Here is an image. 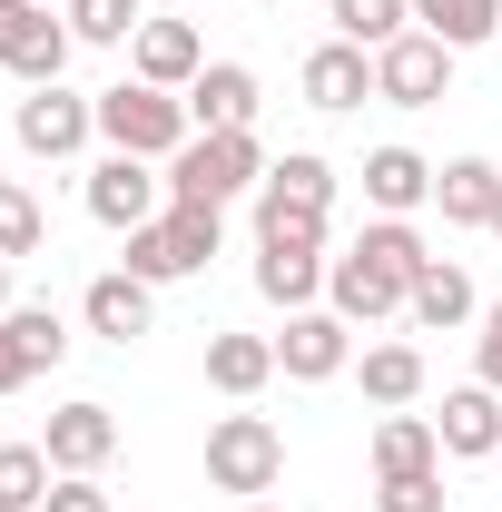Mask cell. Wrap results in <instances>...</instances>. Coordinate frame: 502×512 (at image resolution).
Returning a JSON list of instances; mask_svg holds the SVG:
<instances>
[{"label": "cell", "mask_w": 502, "mask_h": 512, "mask_svg": "<svg viewBox=\"0 0 502 512\" xmlns=\"http://www.w3.org/2000/svg\"><path fill=\"white\" fill-rule=\"evenodd\" d=\"M325 217H256V296L266 306H286V316H306L315 296H325Z\"/></svg>", "instance_id": "obj_2"}, {"label": "cell", "mask_w": 502, "mask_h": 512, "mask_svg": "<svg viewBox=\"0 0 502 512\" xmlns=\"http://www.w3.org/2000/svg\"><path fill=\"white\" fill-rule=\"evenodd\" d=\"M10 306H20V296H10V256H0V316H10Z\"/></svg>", "instance_id": "obj_35"}, {"label": "cell", "mask_w": 502, "mask_h": 512, "mask_svg": "<svg viewBox=\"0 0 502 512\" xmlns=\"http://www.w3.org/2000/svg\"><path fill=\"white\" fill-rule=\"evenodd\" d=\"M60 20H69V40H89V50H119V40L148 30L138 0H60Z\"/></svg>", "instance_id": "obj_28"}, {"label": "cell", "mask_w": 502, "mask_h": 512, "mask_svg": "<svg viewBox=\"0 0 502 512\" xmlns=\"http://www.w3.org/2000/svg\"><path fill=\"white\" fill-rule=\"evenodd\" d=\"M0 69H10L20 89H50L69 69V20L50 0H10V10H0Z\"/></svg>", "instance_id": "obj_7"}, {"label": "cell", "mask_w": 502, "mask_h": 512, "mask_svg": "<svg viewBox=\"0 0 502 512\" xmlns=\"http://www.w3.org/2000/svg\"><path fill=\"white\" fill-rule=\"evenodd\" d=\"M40 453H50L60 473H99V463L119 453V414L79 394V404H60V414H50V434H40Z\"/></svg>", "instance_id": "obj_12"}, {"label": "cell", "mask_w": 502, "mask_h": 512, "mask_svg": "<svg viewBox=\"0 0 502 512\" xmlns=\"http://www.w3.org/2000/svg\"><path fill=\"white\" fill-rule=\"evenodd\" d=\"M247 512H276V503H247Z\"/></svg>", "instance_id": "obj_37"}, {"label": "cell", "mask_w": 502, "mask_h": 512, "mask_svg": "<svg viewBox=\"0 0 502 512\" xmlns=\"http://www.w3.org/2000/svg\"><path fill=\"white\" fill-rule=\"evenodd\" d=\"M188 119L197 128H256V69L247 60H207L188 79Z\"/></svg>", "instance_id": "obj_17"}, {"label": "cell", "mask_w": 502, "mask_h": 512, "mask_svg": "<svg viewBox=\"0 0 502 512\" xmlns=\"http://www.w3.org/2000/svg\"><path fill=\"white\" fill-rule=\"evenodd\" d=\"M266 375H276V335H207V384L217 394H266Z\"/></svg>", "instance_id": "obj_22"}, {"label": "cell", "mask_w": 502, "mask_h": 512, "mask_svg": "<svg viewBox=\"0 0 502 512\" xmlns=\"http://www.w3.org/2000/svg\"><path fill=\"white\" fill-rule=\"evenodd\" d=\"M50 483H60V463L40 444H0V512H40Z\"/></svg>", "instance_id": "obj_29"}, {"label": "cell", "mask_w": 502, "mask_h": 512, "mask_svg": "<svg viewBox=\"0 0 502 512\" xmlns=\"http://www.w3.org/2000/svg\"><path fill=\"white\" fill-rule=\"evenodd\" d=\"M40 512H109V493H99V473H60Z\"/></svg>", "instance_id": "obj_33"}, {"label": "cell", "mask_w": 502, "mask_h": 512, "mask_svg": "<svg viewBox=\"0 0 502 512\" xmlns=\"http://www.w3.org/2000/svg\"><path fill=\"white\" fill-rule=\"evenodd\" d=\"M404 316L424 325V335H453V325H473V316H483V296H473V276H463L453 256H434V266L414 276V296H404Z\"/></svg>", "instance_id": "obj_18"}, {"label": "cell", "mask_w": 502, "mask_h": 512, "mask_svg": "<svg viewBox=\"0 0 502 512\" xmlns=\"http://www.w3.org/2000/svg\"><path fill=\"white\" fill-rule=\"evenodd\" d=\"M0 10H10V0H0Z\"/></svg>", "instance_id": "obj_38"}, {"label": "cell", "mask_w": 502, "mask_h": 512, "mask_svg": "<svg viewBox=\"0 0 502 512\" xmlns=\"http://www.w3.org/2000/svg\"><path fill=\"white\" fill-rule=\"evenodd\" d=\"M207 483L217 493H276L286 483V434L266 414H217L207 424Z\"/></svg>", "instance_id": "obj_5"}, {"label": "cell", "mask_w": 502, "mask_h": 512, "mask_svg": "<svg viewBox=\"0 0 502 512\" xmlns=\"http://www.w3.org/2000/svg\"><path fill=\"white\" fill-rule=\"evenodd\" d=\"M365 197H375V217H414V207H434V158H414V148H375V158H365Z\"/></svg>", "instance_id": "obj_21"}, {"label": "cell", "mask_w": 502, "mask_h": 512, "mask_svg": "<svg viewBox=\"0 0 502 512\" xmlns=\"http://www.w3.org/2000/svg\"><path fill=\"white\" fill-rule=\"evenodd\" d=\"M325 20H335V40L384 50V40H404V30H414V0H325Z\"/></svg>", "instance_id": "obj_26"}, {"label": "cell", "mask_w": 502, "mask_h": 512, "mask_svg": "<svg viewBox=\"0 0 502 512\" xmlns=\"http://www.w3.org/2000/svg\"><path fill=\"white\" fill-rule=\"evenodd\" d=\"M325 296H335V316L345 325H384V316H404V276L384 266V256H365V247H345L335 266H325Z\"/></svg>", "instance_id": "obj_11"}, {"label": "cell", "mask_w": 502, "mask_h": 512, "mask_svg": "<svg viewBox=\"0 0 502 512\" xmlns=\"http://www.w3.org/2000/svg\"><path fill=\"white\" fill-rule=\"evenodd\" d=\"M434 463H443L434 414H384V424H375V483H384V473H434Z\"/></svg>", "instance_id": "obj_23"}, {"label": "cell", "mask_w": 502, "mask_h": 512, "mask_svg": "<svg viewBox=\"0 0 502 512\" xmlns=\"http://www.w3.org/2000/svg\"><path fill=\"white\" fill-rule=\"evenodd\" d=\"M20 384H30V365H20V345L0 335V394H20Z\"/></svg>", "instance_id": "obj_34"}, {"label": "cell", "mask_w": 502, "mask_h": 512, "mask_svg": "<svg viewBox=\"0 0 502 512\" xmlns=\"http://www.w3.org/2000/svg\"><path fill=\"white\" fill-rule=\"evenodd\" d=\"M197 69H207V40H197L188 20H148V30H138V79H148V89H178V99H188Z\"/></svg>", "instance_id": "obj_19"}, {"label": "cell", "mask_w": 502, "mask_h": 512, "mask_svg": "<svg viewBox=\"0 0 502 512\" xmlns=\"http://www.w3.org/2000/svg\"><path fill=\"white\" fill-rule=\"evenodd\" d=\"M266 188V148H256V128H197L188 148L168 158V197L178 207H227V197Z\"/></svg>", "instance_id": "obj_1"}, {"label": "cell", "mask_w": 502, "mask_h": 512, "mask_svg": "<svg viewBox=\"0 0 502 512\" xmlns=\"http://www.w3.org/2000/svg\"><path fill=\"white\" fill-rule=\"evenodd\" d=\"M375 512H443V463H434V473H384Z\"/></svg>", "instance_id": "obj_31"}, {"label": "cell", "mask_w": 502, "mask_h": 512, "mask_svg": "<svg viewBox=\"0 0 502 512\" xmlns=\"http://www.w3.org/2000/svg\"><path fill=\"white\" fill-rule=\"evenodd\" d=\"M217 237H227V207H178V197H168V217L128 227V276H148V286L197 276V266L217 256Z\"/></svg>", "instance_id": "obj_4"}, {"label": "cell", "mask_w": 502, "mask_h": 512, "mask_svg": "<svg viewBox=\"0 0 502 512\" xmlns=\"http://www.w3.org/2000/svg\"><path fill=\"white\" fill-rule=\"evenodd\" d=\"M99 138L109 148H128V158H178L197 138V119H188V99L178 89H148V79H119V89H99Z\"/></svg>", "instance_id": "obj_3"}, {"label": "cell", "mask_w": 502, "mask_h": 512, "mask_svg": "<svg viewBox=\"0 0 502 512\" xmlns=\"http://www.w3.org/2000/svg\"><path fill=\"white\" fill-rule=\"evenodd\" d=\"M79 316H89V335H109V345H138L148 316H158V286H148V276H128V266H109V276L79 296Z\"/></svg>", "instance_id": "obj_13"}, {"label": "cell", "mask_w": 502, "mask_h": 512, "mask_svg": "<svg viewBox=\"0 0 502 512\" xmlns=\"http://www.w3.org/2000/svg\"><path fill=\"white\" fill-rule=\"evenodd\" d=\"M493 237H502V197H493Z\"/></svg>", "instance_id": "obj_36"}, {"label": "cell", "mask_w": 502, "mask_h": 512, "mask_svg": "<svg viewBox=\"0 0 502 512\" xmlns=\"http://www.w3.org/2000/svg\"><path fill=\"white\" fill-rule=\"evenodd\" d=\"M89 217H99L109 237L148 227V217H168V178H158V158H128V148H109V158L89 168Z\"/></svg>", "instance_id": "obj_6"}, {"label": "cell", "mask_w": 502, "mask_h": 512, "mask_svg": "<svg viewBox=\"0 0 502 512\" xmlns=\"http://www.w3.org/2000/svg\"><path fill=\"white\" fill-rule=\"evenodd\" d=\"M325 207H335V168L315 148H286L266 168V188H256V217H325Z\"/></svg>", "instance_id": "obj_15"}, {"label": "cell", "mask_w": 502, "mask_h": 512, "mask_svg": "<svg viewBox=\"0 0 502 512\" xmlns=\"http://www.w3.org/2000/svg\"><path fill=\"white\" fill-rule=\"evenodd\" d=\"M414 30H434L443 50L463 60L473 40H493V30H502V0H414Z\"/></svg>", "instance_id": "obj_25"}, {"label": "cell", "mask_w": 502, "mask_h": 512, "mask_svg": "<svg viewBox=\"0 0 502 512\" xmlns=\"http://www.w3.org/2000/svg\"><path fill=\"white\" fill-rule=\"evenodd\" d=\"M493 197H502V168H493V158H443V168H434L443 227H493Z\"/></svg>", "instance_id": "obj_20"}, {"label": "cell", "mask_w": 502, "mask_h": 512, "mask_svg": "<svg viewBox=\"0 0 502 512\" xmlns=\"http://www.w3.org/2000/svg\"><path fill=\"white\" fill-rule=\"evenodd\" d=\"M443 89H453V50H443L434 30H404V40L375 50V99H394V109H434Z\"/></svg>", "instance_id": "obj_8"}, {"label": "cell", "mask_w": 502, "mask_h": 512, "mask_svg": "<svg viewBox=\"0 0 502 512\" xmlns=\"http://www.w3.org/2000/svg\"><path fill=\"white\" fill-rule=\"evenodd\" d=\"M473 384H493V394H502V296L483 306V335H473Z\"/></svg>", "instance_id": "obj_32"}, {"label": "cell", "mask_w": 502, "mask_h": 512, "mask_svg": "<svg viewBox=\"0 0 502 512\" xmlns=\"http://www.w3.org/2000/svg\"><path fill=\"white\" fill-rule=\"evenodd\" d=\"M40 237H50V217H40V197L20 188V178H0V256L20 266V256H40Z\"/></svg>", "instance_id": "obj_30"}, {"label": "cell", "mask_w": 502, "mask_h": 512, "mask_svg": "<svg viewBox=\"0 0 502 512\" xmlns=\"http://www.w3.org/2000/svg\"><path fill=\"white\" fill-rule=\"evenodd\" d=\"M434 434H443L453 463L502 453V394H493V384H453V394H443V414H434Z\"/></svg>", "instance_id": "obj_14"}, {"label": "cell", "mask_w": 502, "mask_h": 512, "mask_svg": "<svg viewBox=\"0 0 502 512\" xmlns=\"http://www.w3.org/2000/svg\"><path fill=\"white\" fill-rule=\"evenodd\" d=\"M365 99H375V50H355V40L306 50V109H365Z\"/></svg>", "instance_id": "obj_16"}, {"label": "cell", "mask_w": 502, "mask_h": 512, "mask_svg": "<svg viewBox=\"0 0 502 512\" xmlns=\"http://www.w3.org/2000/svg\"><path fill=\"white\" fill-rule=\"evenodd\" d=\"M0 335L20 345V365H30V375L69 365V325H60V306H10V316H0Z\"/></svg>", "instance_id": "obj_27"}, {"label": "cell", "mask_w": 502, "mask_h": 512, "mask_svg": "<svg viewBox=\"0 0 502 512\" xmlns=\"http://www.w3.org/2000/svg\"><path fill=\"white\" fill-rule=\"evenodd\" d=\"M355 384H365V404H384V414H404V404L424 394V355H414V345H365V365H355Z\"/></svg>", "instance_id": "obj_24"}, {"label": "cell", "mask_w": 502, "mask_h": 512, "mask_svg": "<svg viewBox=\"0 0 502 512\" xmlns=\"http://www.w3.org/2000/svg\"><path fill=\"white\" fill-rule=\"evenodd\" d=\"M10 128H20L30 158H79V148L99 138V99H69L60 79H50V89H30V99L10 109Z\"/></svg>", "instance_id": "obj_9"}, {"label": "cell", "mask_w": 502, "mask_h": 512, "mask_svg": "<svg viewBox=\"0 0 502 512\" xmlns=\"http://www.w3.org/2000/svg\"><path fill=\"white\" fill-rule=\"evenodd\" d=\"M355 365V325L335 316V306H306V316H286V335H276V375L296 384H325Z\"/></svg>", "instance_id": "obj_10"}]
</instances>
